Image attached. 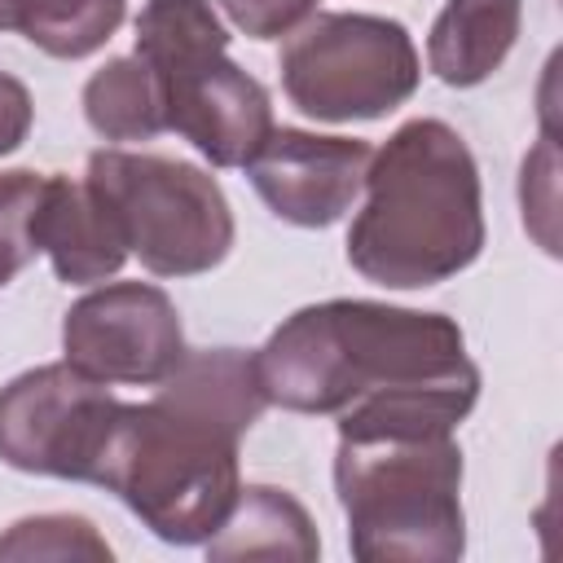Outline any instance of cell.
<instances>
[{
  "instance_id": "2",
  "label": "cell",
  "mask_w": 563,
  "mask_h": 563,
  "mask_svg": "<svg viewBox=\"0 0 563 563\" xmlns=\"http://www.w3.org/2000/svg\"><path fill=\"white\" fill-rule=\"evenodd\" d=\"M484 251V194L466 141L444 119L400 123L365 172V207L347 229V264L418 290L457 277Z\"/></svg>"
},
{
  "instance_id": "8",
  "label": "cell",
  "mask_w": 563,
  "mask_h": 563,
  "mask_svg": "<svg viewBox=\"0 0 563 563\" xmlns=\"http://www.w3.org/2000/svg\"><path fill=\"white\" fill-rule=\"evenodd\" d=\"M114 413L110 383L88 378L70 361L26 369L0 387V462L92 484Z\"/></svg>"
},
{
  "instance_id": "1",
  "label": "cell",
  "mask_w": 563,
  "mask_h": 563,
  "mask_svg": "<svg viewBox=\"0 0 563 563\" xmlns=\"http://www.w3.org/2000/svg\"><path fill=\"white\" fill-rule=\"evenodd\" d=\"M264 405L246 352H185L150 400H119L92 484L172 545L211 541L238 501V444Z\"/></svg>"
},
{
  "instance_id": "11",
  "label": "cell",
  "mask_w": 563,
  "mask_h": 563,
  "mask_svg": "<svg viewBox=\"0 0 563 563\" xmlns=\"http://www.w3.org/2000/svg\"><path fill=\"white\" fill-rule=\"evenodd\" d=\"M31 238L53 260V273L66 286L106 282L128 260V242L114 216L106 211V202L92 194L88 180H70V176H44L31 216Z\"/></svg>"
},
{
  "instance_id": "7",
  "label": "cell",
  "mask_w": 563,
  "mask_h": 563,
  "mask_svg": "<svg viewBox=\"0 0 563 563\" xmlns=\"http://www.w3.org/2000/svg\"><path fill=\"white\" fill-rule=\"evenodd\" d=\"M290 106L308 119H383L418 88L422 62L409 31L378 13H317L299 22L277 57Z\"/></svg>"
},
{
  "instance_id": "3",
  "label": "cell",
  "mask_w": 563,
  "mask_h": 563,
  "mask_svg": "<svg viewBox=\"0 0 563 563\" xmlns=\"http://www.w3.org/2000/svg\"><path fill=\"white\" fill-rule=\"evenodd\" d=\"M251 361L264 400L295 413H343L369 391L471 365L453 317L374 299L308 303L286 317Z\"/></svg>"
},
{
  "instance_id": "12",
  "label": "cell",
  "mask_w": 563,
  "mask_h": 563,
  "mask_svg": "<svg viewBox=\"0 0 563 563\" xmlns=\"http://www.w3.org/2000/svg\"><path fill=\"white\" fill-rule=\"evenodd\" d=\"M523 0H449L427 35V62L449 88L484 84L515 48Z\"/></svg>"
},
{
  "instance_id": "19",
  "label": "cell",
  "mask_w": 563,
  "mask_h": 563,
  "mask_svg": "<svg viewBox=\"0 0 563 563\" xmlns=\"http://www.w3.org/2000/svg\"><path fill=\"white\" fill-rule=\"evenodd\" d=\"M31 119H35V106H31L26 84L0 70V158L13 154V150L26 141Z\"/></svg>"
},
{
  "instance_id": "10",
  "label": "cell",
  "mask_w": 563,
  "mask_h": 563,
  "mask_svg": "<svg viewBox=\"0 0 563 563\" xmlns=\"http://www.w3.org/2000/svg\"><path fill=\"white\" fill-rule=\"evenodd\" d=\"M374 150L356 136H317L303 128H273L251 154L246 176L264 207L299 229L334 224L365 189Z\"/></svg>"
},
{
  "instance_id": "4",
  "label": "cell",
  "mask_w": 563,
  "mask_h": 563,
  "mask_svg": "<svg viewBox=\"0 0 563 563\" xmlns=\"http://www.w3.org/2000/svg\"><path fill=\"white\" fill-rule=\"evenodd\" d=\"M334 488L365 563H449L466 550L462 449L453 431L339 427Z\"/></svg>"
},
{
  "instance_id": "18",
  "label": "cell",
  "mask_w": 563,
  "mask_h": 563,
  "mask_svg": "<svg viewBox=\"0 0 563 563\" xmlns=\"http://www.w3.org/2000/svg\"><path fill=\"white\" fill-rule=\"evenodd\" d=\"M220 9L251 40H277L290 35L299 22H308L317 0H220Z\"/></svg>"
},
{
  "instance_id": "13",
  "label": "cell",
  "mask_w": 563,
  "mask_h": 563,
  "mask_svg": "<svg viewBox=\"0 0 563 563\" xmlns=\"http://www.w3.org/2000/svg\"><path fill=\"white\" fill-rule=\"evenodd\" d=\"M211 559H317L321 541L308 519V510L286 493L268 484L238 488V501L220 532L207 541Z\"/></svg>"
},
{
  "instance_id": "14",
  "label": "cell",
  "mask_w": 563,
  "mask_h": 563,
  "mask_svg": "<svg viewBox=\"0 0 563 563\" xmlns=\"http://www.w3.org/2000/svg\"><path fill=\"white\" fill-rule=\"evenodd\" d=\"M84 119L106 141H150V136L167 132L163 88H158L154 70L136 53L106 62L84 84Z\"/></svg>"
},
{
  "instance_id": "9",
  "label": "cell",
  "mask_w": 563,
  "mask_h": 563,
  "mask_svg": "<svg viewBox=\"0 0 563 563\" xmlns=\"http://www.w3.org/2000/svg\"><path fill=\"white\" fill-rule=\"evenodd\" d=\"M62 352L88 378L158 387L189 347L167 290L150 282H114L70 303L62 321Z\"/></svg>"
},
{
  "instance_id": "6",
  "label": "cell",
  "mask_w": 563,
  "mask_h": 563,
  "mask_svg": "<svg viewBox=\"0 0 563 563\" xmlns=\"http://www.w3.org/2000/svg\"><path fill=\"white\" fill-rule=\"evenodd\" d=\"M92 194L114 216L128 255L154 277H194L216 268L233 246V211L216 176L194 163L132 150L88 154Z\"/></svg>"
},
{
  "instance_id": "17",
  "label": "cell",
  "mask_w": 563,
  "mask_h": 563,
  "mask_svg": "<svg viewBox=\"0 0 563 563\" xmlns=\"http://www.w3.org/2000/svg\"><path fill=\"white\" fill-rule=\"evenodd\" d=\"M44 176L40 172H0V286H9L35 255V238H31V216L40 202Z\"/></svg>"
},
{
  "instance_id": "15",
  "label": "cell",
  "mask_w": 563,
  "mask_h": 563,
  "mask_svg": "<svg viewBox=\"0 0 563 563\" xmlns=\"http://www.w3.org/2000/svg\"><path fill=\"white\" fill-rule=\"evenodd\" d=\"M128 0H9L4 26L22 31L40 53L75 62L97 53L123 22Z\"/></svg>"
},
{
  "instance_id": "5",
  "label": "cell",
  "mask_w": 563,
  "mask_h": 563,
  "mask_svg": "<svg viewBox=\"0 0 563 563\" xmlns=\"http://www.w3.org/2000/svg\"><path fill=\"white\" fill-rule=\"evenodd\" d=\"M136 57L163 88L167 132H180L211 167H246L273 132V106L255 75L229 57V31L211 0H145Z\"/></svg>"
},
{
  "instance_id": "16",
  "label": "cell",
  "mask_w": 563,
  "mask_h": 563,
  "mask_svg": "<svg viewBox=\"0 0 563 563\" xmlns=\"http://www.w3.org/2000/svg\"><path fill=\"white\" fill-rule=\"evenodd\" d=\"M0 559H110V545L84 515H31L0 537Z\"/></svg>"
}]
</instances>
